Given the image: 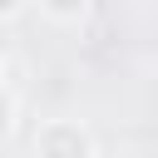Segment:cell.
Segmentation results:
<instances>
[{
    "mask_svg": "<svg viewBox=\"0 0 158 158\" xmlns=\"http://www.w3.org/2000/svg\"><path fill=\"white\" fill-rule=\"evenodd\" d=\"M20 10H25V0H0V20H15Z\"/></svg>",
    "mask_w": 158,
    "mask_h": 158,
    "instance_id": "obj_4",
    "label": "cell"
},
{
    "mask_svg": "<svg viewBox=\"0 0 158 158\" xmlns=\"http://www.w3.org/2000/svg\"><path fill=\"white\" fill-rule=\"evenodd\" d=\"M15 118H20V99H15V94L0 84V143L15 133Z\"/></svg>",
    "mask_w": 158,
    "mask_h": 158,
    "instance_id": "obj_3",
    "label": "cell"
},
{
    "mask_svg": "<svg viewBox=\"0 0 158 158\" xmlns=\"http://www.w3.org/2000/svg\"><path fill=\"white\" fill-rule=\"evenodd\" d=\"M35 158H99V143L89 133V123L79 118H44L35 128Z\"/></svg>",
    "mask_w": 158,
    "mask_h": 158,
    "instance_id": "obj_1",
    "label": "cell"
},
{
    "mask_svg": "<svg viewBox=\"0 0 158 158\" xmlns=\"http://www.w3.org/2000/svg\"><path fill=\"white\" fill-rule=\"evenodd\" d=\"M89 5H94V0H40V10H44L54 25H79V20L89 15Z\"/></svg>",
    "mask_w": 158,
    "mask_h": 158,
    "instance_id": "obj_2",
    "label": "cell"
},
{
    "mask_svg": "<svg viewBox=\"0 0 158 158\" xmlns=\"http://www.w3.org/2000/svg\"><path fill=\"white\" fill-rule=\"evenodd\" d=\"M0 84H5V54H0Z\"/></svg>",
    "mask_w": 158,
    "mask_h": 158,
    "instance_id": "obj_5",
    "label": "cell"
}]
</instances>
